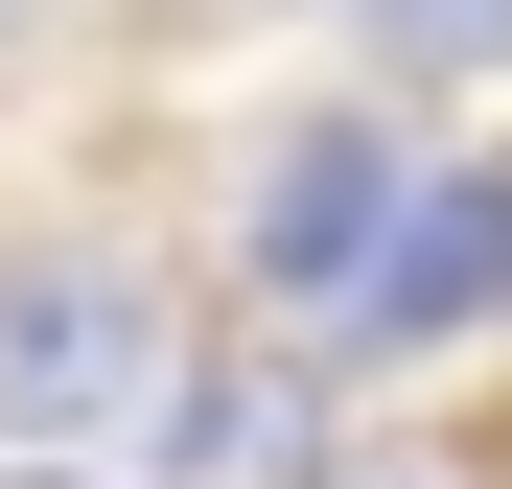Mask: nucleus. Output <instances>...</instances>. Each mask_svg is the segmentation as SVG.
<instances>
[{
	"mask_svg": "<svg viewBox=\"0 0 512 489\" xmlns=\"http://www.w3.org/2000/svg\"><path fill=\"white\" fill-rule=\"evenodd\" d=\"M187 350H210V303L163 280L117 210H0V443H24V466L140 443Z\"/></svg>",
	"mask_w": 512,
	"mask_h": 489,
	"instance_id": "f257e3e1",
	"label": "nucleus"
},
{
	"mask_svg": "<svg viewBox=\"0 0 512 489\" xmlns=\"http://www.w3.org/2000/svg\"><path fill=\"white\" fill-rule=\"evenodd\" d=\"M396 210H419V117H396V94H326V117L256 140V187H233V280H210V303L350 326V280L396 257Z\"/></svg>",
	"mask_w": 512,
	"mask_h": 489,
	"instance_id": "f03ea898",
	"label": "nucleus"
},
{
	"mask_svg": "<svg viewBox=\"0 0 512 489\" xmlns=\"http://www.w3.org/2000/svg\"><path fill=\"white\" fill-rule=\"evenodd\" d=\"M326 443H350V350L280 303H210V350L140 420V489H326Z\"/></svg>",
	"mask_w": 512,
	"mask_h": 489,
	"instance_id": "7ed1b4c3",
	"label": "nucleus"
},
{
	"mask_svg": "<svg viewBox=\"0 0 512 489\" xmlns=\"http://www.w3.org/2000/svg\"><path fill=\"white\" fill-rule=\"evenodd\" d=\"M489 326H512V163H419L396 257L350 280L326 350H350V373H419V350H489Z\"/></svg>",
	"mask_w": 512,
	"mask_h": 489,
	"instance_id": "20e7f679",
	"label": "nucleus"
},
{
	"mask_svg": "<svg viewBox=\"0 0 512 489\" xmlns=\"http://www.w3.org/2000/svg\"><path fill=\"white\" fill-rule=\"evenodd\" d=\"M326 489H512V396H443V420H350Z\"/></svg>",
	"mask_w": 512,
	"mask_h": 489,
	"instance_id": "39448f33",
	"label": "nucleus"
},
{
	"mask_svg": "<svg viewBox=\"0 0 512 489\" xmlns=\"http://www.w3.org/2000/svg\"><path fill=\"white\" fill-rule=\"evenodd\" d=\"M396 94H466V70H512V0H350Z\"/></svg>",
	"mask_w": 512,
	"mask_h": 489,
	"instance_id": "423d86ee",
	"label": "nucleus"
},
{
	"mask_svg": "<svg viewBox=\"0 0 512 489\" xmlns=\"http://www.w3.org/2000/svg\"><path fill=\"white\" fill-rule=\"evenodd\" d=\"M47 24H70V0H0V70H24V47H47Z\"/></svg>",
	"mask_w": 512,
	"mask_h": 489,
	"instance_id": "0eeeda50",
	"label": "nucleus"
}]
</instances>
